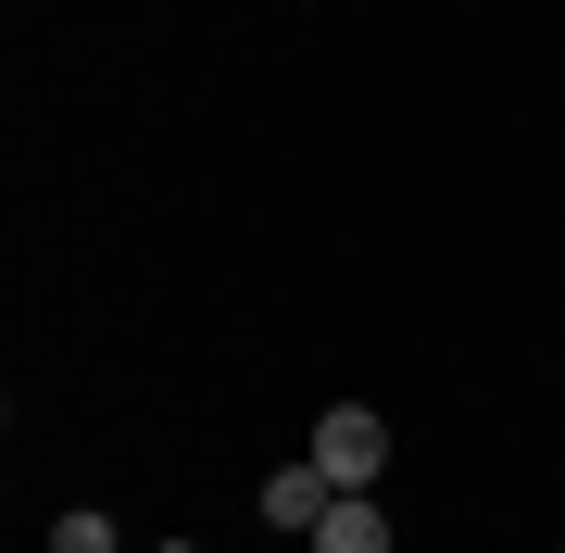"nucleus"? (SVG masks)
<instances>
[{
    "label": "nucleus",
    "mask_w": 565,
    "mask_h": 553,
    "mask_svg": "<svg viewBox=\"0 0 565 553\" xmlns=\"http://www.w3.org/2000/svg\"><path fill=\"white\" fill-rule=\"evenodd\" d=\"M315 466L340 478V491H364V478L390 466V428H377L364 403H327V415H315Z\"/></svg>",
    "instance_id": "f257e3e1"
},
{
    "label": "nucleus",
    "mask_w": 565,
    "mask_h": 553,
    "mask_svg": "<svg viewBox=\"0 0 565 553\" xmlns=\"http://www.w3.org/2000/svg\"><path fill=\"white\" fill-rule=\"evenodd\" d=\"M327 503H340V478H327L315 453H302V466H277V478H264V529H315Z\"/></svg>",
    "instance_id": "f03ea898"
},
{
    "label": "nucleus",
    "mask_w": 565,
    "mask_h": 553,
    "mask_svg": "<svg viewBox=\"0 0 565 553\" xmlns=\"http://www.w3.org/2000/svg\"><path fill=\"white\" fill-rule=\"evenodd\" d=\"M302 541H315V553H390V515L364 503V491H340V503H327V515H315Z\"/></svg>",
    "instance_id": "7ed1b4c3"
},
{
    "label": "nucleus",
    "mask_w": 565,
    "mask_h": 553,
    "mask_svg": "<svg viewBox=\"0 0 565 553\" xmlns=\"http://www.w3.org/2000/svg\"><path fill=\"white\" fill-rule=\"evenodd\" d=\"M51 553H114V515H88V503L51 515Z\"/></svg>",
    "instance_id": "20e7f679"
},
{
    "label": "nucleus",
    "mask_w": 565,
    "mask_h": 553,
    "mask_svg": "<svg viewBox=\"0 0 565 553\" xmlns=\"http://www.w3.org/2000/svg\"><path fill=\"white\" fill-rule=\"evenodd\" d=\"M151 553H202V541H151Z\"/></svg>",
    "instance_id": "39448f33"
}]
</instances>
